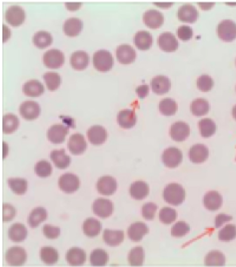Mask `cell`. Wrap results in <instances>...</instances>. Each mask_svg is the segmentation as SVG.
I'll return each instance as SVG.
<instances>
[{
    "label": "cell",
    "instance_id": "cell-13",
    "mask_svg": "<svg viewBox=\"0 0 236 267\" xmlns=\"http://www.w3.org/2000/svg\"><path fill=\"white\" fill-rule=\"evenodd\" d=\"M190 134V127L186 123L178 121L170 127V136L176 142H183Z\"/></svg>",
    "mask_w": 236,
    "mask_h": 267
},
{
    "label": "cell",
    "instance_id": "cell-28",
    "mask_svg": "<svg viewBox=\"0 0 236 267\" xmlns=\"http://www.w3.org/2000/svg\"><path fill=\"white\" fill-rule=\"evenodd\" d=\"M134 42L137 48L142 50H147L151 48L153 43V37L151 33L147 31H138L134 37Z\"/></svg>",
    "mask_w": 236,
    "mask_h": 267
},
{
    "label": "cell",
    "instance_id": "cell-49",
    "mask_svg": "<svg viewBox=\"0 0 236 267\" xmlns=\"http://www.w3.org/2000/svg\"><path fill=\"white\" fill-rule=\"evenodd\" d=\"M177 212L173 208L166 207V208H163L162 210L160 211V221L164 223V224H170V223H173L177 219Z\"/></svg>",
    "mask_w": 236,
    "mask_h": 267
},
{
    "label": "cell",
    "instance_id": "cell-16",
    "mask_svg": "<svg viewBox=\"0 0 236 267\" xmlns=\"http://www.w3.org/2000/svg\"><path fill=\"white\" fill-rule=\"evenodd\" d=\"M87 138L93 145H101L107 138V132L104 127L100 125H94L87 130Z\"/></svg>",
    "mask_w": 236,
    "mask_h": 267
},
{
    "label": "cell",
    "instance_id": "cell-19",
    "mask_svg": "<svg viewBox=\"0 0 236 267\" xmlns=\"http://www.w3.org/2000/svg\"><path fill=\"white\" fill-rule=\"evenodd\" d=\"M116 57L122 64H130L135 60L136 52L130 45L122 44L116 49Z\"/></svg>",
    "mask_w": 236,
    "mask_h": 267
},
{
    "label": "cell",
    "instance_id": "cell-37",
    "mask_svg": "<svg viewBox=\"0 0 236 267\" xmlns=\"http://www.w3.org/2000/svg\"><path fill=\"white\" fill-rule=\"evenodd\" d=\"M199 129L202 137L209 138L217 132V125L211 118H203L199 122Z\"/></svg>",
    "mask_w": 236,
    "mask_h": 267
},
{
    "label": "cell",
    "instance_id": "cell-1",
    "mask_svg": "<svg viewBox=\"0 0 236 267\" xmlns=\"http://www.w3.org/2000/svg\"><path fill=\"white\" fill-rule=\"evenodd\" d=\"M163 198L168 204L178 206L185 199V191L181 184L171 183L165 188Z\"/></svg>",
    "mask_w": 236,
    "mask_h": 267
},
{
    "label": "cell",
    "instance_id": "cell-52",
    "mask_svg": "<svg viewBox=\"0 0 236 267\" xmlns=\"http://www.w3.org/2000/svg\"><path fill=\"white\" fill-rule=\"evenodd\" d=\"M157 206L153 203H147L142 206V217L147 220H152L155 217Z\"/></svg>",
    "mask_w": 236,
    "mask_h": 267
},
{
    "label": "cell",
    "instance_id": "cell-30",
    "mask_svg": "<svg viewBox=\"0 0 236 267\" xmlns=\"http://www.w3.org/2000/svg\"><path fill=\"white\" fill-rule=\"evenodd\" d=\"M66 259L69 265L82 266L86 261V253L84 250L78 248H72L68 250L66 254Z\"/></svg>",
    "mask_w": 236,
    "mask_h": 267
},
{
    "label": "cell",
    "instance_id": "cell-46",
    "mask_svg": "<svg viewBox=\"0 0 236 267\" xmlns=\"http://www.w3.org/2000/svg\"><path fill=\"white\" fill-rule=\"evenodd\" d=\"M43 79L46 82L47 88L51 91H54V90L57 89L59 88L60 84H61V76L57 72H46V73H44Z\"/></svg>",
    "mask_w": 236,
    "mask_h": 267
},
{
    "label": "cell",
    "instance_id": "cell-31",
    "mask_svg": "<svg viewBox=\"0 0 236 267\" xmlns=\"http://www.w3.org/2000/svg\"><path fill=\"white\" fill-rule=\"evenodd\" d=\"M22 89L26 96L31 97H39L45 91L43 84L37 80L26 81Z\"/></svg>",
    "mask_w": 236,
    "mask_h": 267
},
{
    "label": "cell",
    "instance_id": "cell-57",
    "mask_svg": "<svg viewBox=\"0 0 236 267\" xmlns=\"http://www.w3.org/2000/svg\"><path fill=\"white\" fill-rule=\"evenodd\" d=\"M149 86L147 84H142V85L138 86V88H136V92L138 94V97L141 99L145 98L149 94Z\"/></svg>",
    "mask_w": 236,
    "mask_h": 267
},
{
    "label": "cell",
    "instance_id": "cell-43",
    "mask_svg": "<svg viewBox=\"0 0 236 267\" xmlns=\"http://www.w3.org/2000/svg\"><path fill=\"white\" fill-rule=\"evenodd\" d=\"M144 250L141 247L133 248L128 254L130 265L133 267H141L144 262Z\"/></svg>",
    "mask_w": 236,
    "mask_h": 267
},
{
    "label": "cell",
    "instance_id": "cell-51",
    "mask_svg": "<svg viewBox=\"0 0 236 267\" xmlns=\"http://www.w3.org/2000/svg\"><path fill=\"white\" fill-rule=\"evenodd\" d=\"M214 85V81L208 75H201L197 80V87L201 92H209Z\"/></svg>",
    "mask_w": 236,
    "mask_h": 267
},
{
    "label": "cell",
    "instance_id": "cell-14",
    "mask_svg": "<svg viewBox=\"0 0 236 267\" xmlns=\"http://www.w3.org/2000/svg\"><path fill=\"white\" fill-rule=\"evenodd\" d=\"M157 43L160 48L166 52H173L177 50L179 46L178 41L174 34L170 32L161 33L157 39Z\"/></svg>",
    "mask_w": 236,
    "mask_h": 267
},
{
    "label": "cell",
    "instance_id": "cell-58",
    "mask_svg": "<svg viewBox=\"0 0 236 267\" xmlns=\"http://www.w3.org/2000/svg\"><path fill=\"white\" fill-rule=\"evenodd\" d=\"M215 3L214 2H212V3H202V2H199V5L201 6V8L202 9H210L211 7H212V6H213Z\"/></svg>",
    "mask_w": 236,
    "mask_h": 267
},
{
    "label": "cell",
    "instance_id": "cell-20",
    "mask_svg": "<svg viewBox=\"0 0 236 267\" xmlns=\"http://www.w3.org/2000/svg\"><path fill=\"white\" fill-rule=\"evenodd\" d=\"M203 205L208 210L215 212L221 208L223 198L217 191H210L203 197Z\"/></svg>",
    "mask_w": 236,
    "mask_h": 267
},
{
    "label": "cell",
    "instance_id": "cell-39",
    "mask_svg": "<svg viewBox=\"0 0 236 267\" xmlns=\"http://www.w3.org/2000/svg\"><path fill=\"white\" fill-rule=\"evenodd\" d=\"M108 259L109 257L104 250H94L90 255V262L94 267H104L107 265Z\"/></svg>",
    "mask_w": 236,
    "mask_h": 267
},
{
    "label": "cell",
    "instance_id": "cell-32",
    "mask_svg": "<svg viewBox=\"0 0 236 267\" xmlns=\"http://www.w3.org/2000/svg\"><path fill=\"white\" fill-rule=\"evenodd\" d=\"M103 240L110 247L120 245L124 240V232L122 231H112L106 229L103 232Z\"/></svg>",
    "mask_w": 236,
    "mask_h": 267
},
{
    "label": "cell",
    "instance_id": "cell-23",
    "mask_svg": "<svg viewBox=\"0 0 236 267\" xmlns=\"http://www.w3.org/2000/svg\"><path fill=\"white\" fill-rule=\"evenodd\" d=\"M177 16L182 22L192 23L198 18V11L192 5L185 4L180 7Z\"/></svg>",
    "mask_w": 236,
    "mask_h": 267
},
{
    "label": "cell",
    "instance_id": "cell-59",
    "mask_svg": "<svg viewBox=\"0 0 236 267\" xmlns=\"http://www.w3.org/2000/svg\"><path fill=\"white\" fill-rule=\"evenodd\" d=\"M154 4L158 5V6H161V7H164L163 6H166V7H169V6H171V5L173 4L172 2H169V3H158V2H154Z\"/></svg>",
    "mask_w": 236,
    "mask_h": 267
},
{
    "label": "cell",
    "instance_id": "cell-54",
    "mask_svg": "<svg viewBox=\"0 0 236 267\" xmlns=\"http://www.w3.org/2000/svg\"><path fill=\"white\" fill-rule=\"evenodd\" d=\"M177 35L182 41H189L193 35V31L188 26H181L177 29Z\"/></svg>",
    "mask_w": 236,
    "mask_h": 267
},
{
    "label": "cell",
    "instance_id": "cell-21",
    "mask_svg": "<svg viewBox=\"0 0 236 267\" xmlns=\"http://www.w3.org/2000/svg\"><path fill=\"white\" fill-rule=\"evenodd\" d=\"M149 232V228L142 222H136L130 226L127 230V234L133 242H139Z\"/></svg>",
    "mask_w": 236,
    "mask_h": 267
},
{
    "label": "cell",
    "instance_id": "cell-35",
    "mask_svg": "<svg viewBox=\"0 0 236 267\" xmlns=\"http://www.w3.org/2000/svg\"><path fill=\"white\" fill-rule=\"evenodd\" d=\"M47 218V213L45 208H36L31 212L28 217V224L31 228H37L38 226L46 220Z\"/></svg>",
    "mask_w": 236,
    "mask_h": 267
},
{
    "label": "cell",
    "instance_id": "cell-38",
    "mask_svg": "<svg viewBox=\"0 0 236 267\" xmlns=\"http://www.w3.org/2000/svg\"><path fill=\"white\" fill-rule=\"evenodd\" d=\"M52 37L47 31H39L34 34L33 42L35 46L40 49H44L52 43Z\"/></svg>",
    "mask_w": 236,
    "mask_h": 267
},
{
    "label": "cell",
    "instance_id": "cell-6",
    "mask_svg": "<svg viewBox=\"0 0 236 267\" xmlns=\"http://www.w3.org/2000/svg\"><path fill=\"white\" fill-rule=\"evenodd\" d=\"M42 60L45 66L49 68H60L65 62V55L60 50L51 49L44 53Z\"/></svg>",
    "mask_w": 236,
    "mask_h": 267
},
{
    "label": "cell",
    "instance_id": "cell-24",
    "mask_svg": "<svg viewBox=\"0 0 236 267\" xmlns=\"http://www.w3.org/2000/svg\"><path fill=\"white\" fill-rule=\"evenodd\" d=\"M117 120L121 127L125 129H129L135 125L137 120L135 112L131 109L122 110L118 112Z\"/></svg>",
    "mask_w": 236,
    "mask_h": 267
},
{
    "label": "cell",
    "instance_id": "cell-42",
    "mask_svg": "<svg viewBox=\"0 0 236 267\" xmlns=\"http://www.w3.org/2000/svg\"><path fill=\"white\" fill-rule=\"evenodd\" d=\"M177 103L173 99L165 98L159 103L160 112L164 116H173L177 112Z\"/></svg>",
    "mask_w": 236,
    "mask_h": 267
},
{
    "label": "cell",
    "instance_id": "cell-45",
    "mask_svg": "<svg viewBox=\"0 0 236 267\" xmlns=\"http://www.w3.org/2000/svg\"><path fill=\"white\" fill-rule=\"evenodd\" d=\"M205 265L223 267L225 265V256L222 252L212 250L206 255Z\"/></svg>",
    "mask_w": 236,
    "mask_h": 267
},
{
    "label": "cell",
    "instance_id": "cell-9",
    "mask_svg": "<svg viewBox=\"0 0 236 267\" xmlns=\"http://www.w3.org/2000/svg\"><path fill=\"white\" fill-rule=\"evenodd\" d=\"M68 133V127L63 124H54L47 131V138L51 143L59 144L63 143Z\"/></svg>",
    "mask_w": 236,
    "mask_h": 267
},
{
    "label": "cell",
    "instance_id": "cell-12",
    "mask_svg": "<svg viewBox=\"0 0 236 267\" xmlns=\"http://www.w3.org/2000/svg\"><path fill=\"white\" fill-rule=\"evenodd\" d=\"M21 116L27 120H33L39 116L41 107L35 101L26 100L20 105Z\"/></svg>",
    "mask_w": 236,
    "mask_h": 267
},
{
    "label": "cell",
    "instance_id": "cell-41",
    "mask_svg": "<svg viewBox=\"0 0 236 267\" xmlns=\"http://www.w3.org/2000/svg\"><path fill=\"white\" fill-rule=\"evenodd\" d=\"M19 124V119L14 114H7L2 118V131L5 134L16 132Z\"/></svg>",
    "mask_w": 236,
    "mask_h": 267
},
{
    "label": "cell",
    "instance_id": "cell-10",
    "mask_svg": "<svg viewBox=\"0 0 236 267\" xmlns=\"http://www.w3.org/2000/svg\"><path fill=\"white\" fill-rule=\"evenodd\" d=\"M92 210L96 216H98L102 219H105L113 213L114 204L109 200L101 198L96 200L93 203Z\"/></svg>",
    "mask_w": 236,
    "mask_h": 267
},
{
    "label": "cell",
    "instance_id": "cell-17",
    "mask_svg": "<svg viewBox=\"0 0 236 267\" xmlns=\"http://www.w3.org/2000/svg\"><path fill=\"white\" fill-rule=\"evenodd\" d=\"M189 158L191 162L196 164L203 163L208 159L209 150L208 147L203 144H196L189 150Z\"/></svg>",
    "mask_w": 236,
    "mask_h": 267
},
{
    "label": "cell",
    "instance_id": "cell-47",
    "mask_svg": "<svg viewBox=\"0 0 236 267\" xmlns=\"http://www.w3.org/2000/svg\"><path fill=\"white\" fill-rule=\"evenodd\" d=\"M34 171L38 177L47 178L52 173V166L48 161L41 160L35 165Z\"/></svg>",
    "mask_w": 236,
    "mask_h": 267
},
{
    "label": "cell",
    "instance_id": "cell-53",
    "mask_svg": "<svg viewBox=\"0 0 236 267\" xmlns=\"http://www.w3.org/2000/svg\"><path fill=\"white\" fill-rule=\"evenodd\" d=\"M43 234L47 239H57L61 234V229L58 227H53L52 225L46 224L43 227Z\"/></svg>",
    "mask_w": 236,
    "mask_h": 267
},
{
    "label": "cell",
    "instance_id": "cell-40",
    "mask_svg": "<svg viewBox=\"0 0 236 267\" xmlns=\"http://www.w3.org/2000/svg\"><path fill=\"white\" fill-rule=\"evenodd\" d=\"M41 258L47 265H53L59 259V254L57 250L51 247H45L41 250Z\"/></svg>",
    "mask_w": 236,
    "mask_h": 267
},
{
    "label": "cell",
    "instance_id": "cell-56",
    "mask_svg": "<svg viewBox=\"0 0 236 267\" xmlns=\"http://www.w3.org/2000/svg\"><path fill=\"white\" fill-rule=\"evenodd\" d=\"M232 220V217L226 214H219L215 220V227L216 228H220L223 223L227 221Z\"/></svg>",
    "mask_w": 236,
    "mask_h": 267
},
{
    "label": "cell",
    "instance_id": "cell-4",
    "mask_svg": "<svg viewBox=\"0 0 236 267\" xmlns=\"http://www.w3.org/2000/svg\"><path fill=\"white\" fill-rule=\"evenodd\" d=\"M58 184L64 193H72L78 190L81 182L77 175L67 173L60 177Z\"/></svg>",
    "mask_w": 236,
    "mask_h": 267
},
{
    "label": "cell",
    "instance_id": "cell-3",
    "mask_svg": "<svg viewBox=\"0 0 236 267\" xmlns=\"http://www.w3.org/2000/svg\"><path fill=\"white\" fill-rule=\"evenodd\" d=\"M217 33L224 42H230L236 38V23L232 20H223L217 27Z\"/></svg>",
    "mask_w": 236,
    "mask_h": 267
},
{
    "label": "cell",
    "instance_id": "cell-60",
    "mask_svg": "<svg viewBox=\"0 0 236 267\" xmlns=\"http://www.w3.org/2000/svg\"><path fill=\"white\" fill-rule=\"evenodd\" d=\"M232 115H233V117H234L235 119L236 120V105L234 106V107H233V110H232Z\"/></svg>",
    "mask_w": 236,
    "mask_h": 267
},
{
    "label": "cell",
    "instance_id": "cell-2",
    "mask_svg": "<svg viewBox=\"0 0 236 267\" xmlns=\"http://www.w3.org/2000/svg\"><path fill=\"white\" fill-rule=\"evenodd\" d=\"M92 62L95 68L101 72H106L112 68L114 58L112 53L106 50H100L95 52L92 57Z\"/></svg>",
    "mask_w": 236,
    "mask_h": 267
},
{
    "label": "cell",
    "instance_id": "cell-48",
    "mask_svg": "<svg viewBox=\"0 0 236 267\" xmlns=\"http://www.w3.org/2000/svg\"><path fill=\"white\" fill-rule=\"evenodd\" d=\"M219 239L223 242L234 240L236 238V227L234 224H227L219 232Z\"/></svg>",
    "mask_w": 236,
    "mask_h": 267
},
{
    "label": "cell",
    "instance_id": "cell-5",
    "mask_svg": "<svg viewBox=\"0 0 236 267\" xmlns=\"http://www.w3.org/2000/svg\"><path fill=\"white\" fill-rule=\"evenodd\" d=\"M162 162L169 168H176L182 163L183 154L181 150L176 147H169L162 153Z\"/></svg>",
    "mask_w": 236,
    "mask_h": 267
},
{
    "label": "cell",
    "instance_id": "cell-27",
    "mask_svg": "<svg viewBox=\"0 0 236 267\" xmlns=\"http://www.w3.org/2000/svg\"><path fill=\"white\" fill-rule=\"evenodd\" d=\"M150 188L147 183L142 181L134 182L130 187V194L137 200H143L149 195Z\"/></svg>",
    "mask_w": 236,
    "mask_h": 267
},
{
    "label": "cell",
    "instance_id": "cell-36",
    "mask_svg": "<svg viewBox=\"0 0 236 267\" xmlns=\"http://www.w3.org/2000/svg\"><path fill=\"white\" fill-rule=\"evenodd\" d=\"M209 103L205 99H196L191 103L190 109L195 116H202L208 114L209 112Z\"/></svg>",
    "mask_w": 236,
    "mask_h": 267
},
{
    "label": "cell",
    "instance_id": "cell-11",
    "mask_svg": "<svg viewBox=\"0 0 236 267\" xmlns=\"http://www.w3.org/2000/svg\"><path fill=\"white\" fill-rule=\"evenodd\" d=\"M96 188L99 193L102 195L111 196L116 193L117 189V182L111 176H103L98 180Z\"/></svg>",
    "mask_w": 236,
    "mask_h": 267
},
{
    "label": "cell",
    "instance_id": "cell-22",
    "mask_svg": "<svg viewBox=\"0 0 236 267\" xmlns=\"http://www.w3.org/2000/svg\"><path fill=\"white\" fill-rule=\"evenodd\" d=\"M151 88L153 92L157 95L165 94L171 88V81L166 76H157L151 80Z\"/></svg>",
    "mask_w": 236,
    "mask_h": 267
},
{
    "label": "cell",
    "instance_id": "cell-50",
    "mask_svg": "<svg viewBox=\"0 0 236 267\" xmlns=\"http://www.w3.org/2000/svg\"><path fill=\"white\" fill-rule=\"evenodd\" d=\"M190 232V227L185 222L179 221L175 223L173 228L171 229V234L172 236L176 238H181L188 234Z\"/></svg>",
    "mask_w": 236,
    "mask_h": 267
},
{
    "label": "cell",
    "instance_id": "cell-26",
    "mask_svg": "<svg viewBox=\"0 0 236 267\" xmlns=\"http://www.w3.org/2000/svg\"><path fill=\"white\" fill-rule=\"evenodd\" d=\"M83 27V22L81 19L77 17L66 19L64 22L63 30L66 35L70 37H74L78 35Z\"/></svg>",
    "mask_w": 236,
    "mask_h": 267
},
{
    "label": "cell",
    "instance_id": "cell-15",
    "mask_svg": "<svg viewBox=\"0 0 236 267\" xmlns=\"http://www.w3.org/2000/svg\"><path fill=\"white\" fill-rule=\"evenodd\" d=\"M68 147L70 152L74 155H79L85 151V150L87 149V143L83 134L76 133L70 136Z\"/></svg>",
    "mask_w": 236,
    "mask_h": 267
},
{
    "label": "cell",
    "instance_id": "cell-25",
    "mask_svg": "<svg viewBox=\"0 0 236 267\" xmlns=\"http://www.w3.org/2000/svg\"><path fill=\"white\" fill-rule=\"evenodd\" d=\"M89 62V56L85 51H75L70 57V64L72 68L77 70H82L87 67Z\"/></svg>",
    "mask_w": 236,
    "mask_h": 267
},
{
    "label": "cell",
    "instance_id": "cell-18",
    "mask_svg": "<svg viewBox=\"0 0 236 267\" xmlns=\"http://www.w3.org/2000/svg\"><path fill=\"white\" fill-rule=\"evenodd\" d=\"M143 21L150 28H159L163 24L164 16L157 10H148L143 15Z\"/></svg>",
    "mask_w": 236,
    "mask_h": 267
},
{
    "label": "cell",
    "instance_id": "cell-7",
    "mask_svg": "<svg viewBox=\"0 0 236 267\" xmlns=\"http://www.w3.org/2000/svg\"><path fill=\"white\" fill-rule=\"evenodd\" d=\"M6 261L8 265L13 267H21L26 263L27 254L23 248L14 247L7 250L6 253Z\"/></svg>",
    "mask_w": 236,
    "mask_h": 267
},
{
    "label": "cell",
    "instance_id": "cell-34",
    "mask_svg": "<svg viewBox=\"0 0 236 267\" xmlns=\"http://www.w3.org/2000/svg\"><path fill=\"white\" fill-rule=\"evenodd\" d=\"M101 223L94 218L87 219L83 223L84 233L90 238L97 236L101 232Z\"/></svg>",
    "mask_w": 236,
    "mask_h": 267
},
{
    "label": "cell",
    "instance_id": "cell-29",
    "mask_svg": "<svg viewBox=\"0 0 236 267\" xmlns=\"http://www.w3.org/2000/svg\"><path fill=\"white\" fill-rule=\"evenodd\" d=\"M51 158L58 169H66L71 163V158L64 149L53 150L51 153Z\"/></svg>",
    "mask_w": 236,
    "mask_h": 267
},
{
    "label": "cell",
    "instance_id": "cell-33",
    "mask_svg": "<svg viewBox=\"0 0 236 267\" xmlns=\"http://www.w3.org/2000/svg\"><path fill=\"white\" fill-rule=\"evenodd\" d=\"M9 239L16 243H21L27 237V229L22 223H15L9 228Z\"/></svg>",
    "mask_w": 236,
    "mask_h": 267
},
{
    "label": "cell",
    "instance_id": "cell-55",
    "mask_svg": "<svg viewBox=\"0 0 236 267\" xmlns=\"http://www.w3.org/2000/svg\"><path fill=\"white\" fill-rule=\"evenodd\" d=\"M16 215V208L11 204H3V217L2 219L4 222L11 221L15 218Z\"/></svg>",
    "mask_w": 236,
    "mask_h": 267
},
{
    "label": "cell",
    "instance_id": "cell-8",
    "mask_svg": "<svg viewBox=\"0 0 236 267\" xmlns=\"http://www.w3.org/2000/svg\"><path fill=\"white\" fill-rule=\"evenodd\" d=\"M25 16L23 8L16 5L9 7L5 12L6 21L14 27L22 24L24 22Z\"/></svg>",
    "mask_w": 236,
    "mask_h": 267
},
{
    "label": "cell",
    "instance_id": "cell-44",
    "mask_svg": "<svg viewBox=\"0 0 236 267\" xmlns=\"http://www.w3.org/2000/svg\"><path fill=\"white\" fill-rule=\"evenodd\" d=\"M7 182L11 190L17 195H23L26 193L28 187V183L26 180L23 178H10Z\"/></svg>",
    "mask_w": 236,
    "mask_h": 267
}]
</instances>
